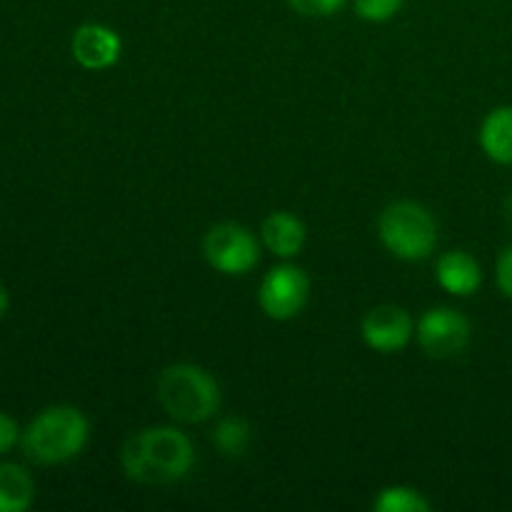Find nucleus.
<instances>
[{"label":"nucleus","mask_w":512,"mask_h":512,"mask_svg":"<svg viewBox=\"0 0 512 512\" xmlns=\"http://www.w3.org/2000/svg\"><path fill=\"white\" fill-rule=\"evenodd\" d=\"M120 463L133 483H178L193 470L195 448L178 428H145L125 440Z\"/></svg>","instance_id":"nucleus-1"},{"label":"nucleus","mask_w":512,"mask_h":512,"mask_svg":"<svg viewBox=\"0 0 512 512\" xmlns=\"http://www.w3.org/2000/svg\"><path fill=\"white\" fill-rule=\"evenodd\" d=\"M90 440V423L73 405H53L30 420L23 450L33 463L60 465L78 458Z\"/></svg>","instance_id":"nucleus-2"},{"label":"nucleus","mask_w":512,"mask_h":512,"mask_svg":"<svg viewBox=\"0 0 512 512\" xmlns=\"http://www.w3.org/2000/svg\"><path fill=\"white\" fill-rule=\"evenodd\" d=\"M158 400L178 423H205L220 408V385L200 365L178 363L160 373Z\"/></svg>","instance_id":"nucleus-3"},{"label":"nucleus","mask_w":512,"mask_h":512,"mask_svg":"<svg viewBox=\"0 0 512 512\" xmlns=\"http://www.w3.org/2000/svg\"><path fill=\"white\" fill-rule=\"evenodd\" d=\"M378 238L400 260H425L438 245V223L425 205L415 200L390 203L378 218Z\"/></svg>","instance_id":"nucleus-4"},{"label":"nucleus","mask_w":512,"mask_h":512,"mask_svg":"<svg viewBox=\"0 0 512 512\" xmlns=\"http://www.w3.org/2000/svg\"><path fill=\"white\" fill-rule=\"evenodd\" d=\"M203 250L210 268L223 275L250 273L260 260L258 238L245 225L238 223L213 225L205 235Z\"/></svg>","instance_id":"nucleus-5"},{"label":"nucleus","mask_w":512,"mask_h":512,"mask_svg":"<svg viewBox=\"0 0 512 512\" xmlns=\"http://www.w3.org/2000/svg\"><path fill=\"white\" fill-rule=\"evenodd\" d=\"M310 295V280L298 265H275L258 290V305L270 320H293L303 313Z\"/></svg>","instance_id":"nucleus-6"},{"label":"nucleus","mask_w":512,"mask_h":512,"mask_svg":"<svg viewBox=\"0 0 512 512\" xmlns=\"http://www.w3.org/2000/svg\"><path fill=\"white\" fill-rule=\"evenodd\" d=\"M415 333L430 358H455L470 343V320L455 308H430L420 315Z\"/></svg>","instance_id":"nucleus-7"},{"label":"nucleus","mask_w":512,"mask_h":512,"mask_svg":"<svg viewBox=\"0 0 512 512\" xmlns=\"http://www.w3.org/2000/svg\"><path fill=\"white\" fill-rule=\"evenodd\" d=\"M363 340L375 353H398L415 335V323L410 313L398 305H380L363 318Z\"/></svg>","instance_id":"nucleus-8"},{"label":"nucleus","mask_w":512,"mask_h":512,"mask_svg":"<svg viewBox=\"0 0 512 512\" xmlns=\"http://www.w3.org/2000/svg\"><path fill=\"white\" fill-rule=\"evenodd\" d=\"M70 50L78 65L85 70H105L113 68L123 53V40L113 28L103 23L80 25L70 40Z\"/></svg>","instance_id":"nucleus-9"},{"label":"nucleus","mask_w":512,"mask_h":512,"mask_svg":"<svg viewBox=\"0 0 512 512\" xmlns=\"http://www.w3.org/2000/svg\"><path fill=\"white\" fill-rule=\"evenodd\" d=\"M435 278L445 293L470 298V295L478 293L480 283H483V268L465 250H450L435 265Z\"/></svg>","instance_id":"nucleus-10"},{"label":"nucleus","mask_w":512,"mask_h":512,"mask_svg":"<svg viewBox=\"0 0 512 512\" xmlns=\"http://www.w3.org/2000/svg\"><path fill=\"white\" fill-rule=\"evenodd\" d=\"M260 238H263L265 248L270 250L278 258H295V255L303 250L305 238V225L298 215L288 213V210H278V213H270L263 220V228H260Z\"/></svg>","instance_id":"nucleus-11"},{"label":"nucleus","mask_w":512,"mask_h":512,"mask_svg":"<svg viewBox=\"0 0 512 512\" xmlns=\"http://www.w3.org/2000/svg\"><path fill=\"white\" fill-rule=\"evenodd\" d=\"M480 148L493 163L512 165V105L490 110L480 128Z\"/></svg>","instance_id":"nucleus-12"},{"label":"nucleus","mask_w":512,"mask_h":512,"mask_svg":"<svg viewBox=\"0 0 512 512\" xmlns=\"http://www.w3.org/2000/svg\"><path fill=\"white\" fill-rule=\"evenodd\" d=\"M35 500V483L28 470L0 463V512H25Z\"/></svg>","instance_id":"nucleus-13"},{"label":"nucleus","mask_w":512,"mask_h":512,"mask_svg":"<svg viewBox=\"0 0 512 512\" xmlns=\"http://www.w3.org/2000/svg\"><path fill=\"white\" fill-rule=\"evenodd\" d=\"M250 440H253V428H250L245 418L230 415V418H223L215 425L213 443L225 458H240V455H245V450L250 448Z\"/></svg>","instance_id":"nucleus-14"},{"label":"nucleus","mask_w":512,"mask_h":512,"mask_svg":"<svg viewBox=\"0 0 512 512\" xmlns=\"http://www.w3.org/2000/svg\"><path fill=\"white\" fill-rule=\"evenodd\" d=\"M375 512H430V500L410 485H390L373 500Z\"/></svg>","instance_id":"nucleus-15"},{"label":"nucleus","mask_w":512,"mask_h":512,"mask_svg":"<svg viewBox=\"0 0 512 512\" xmlns=\"http://www.w3.org/2000/svg\"><path fill=\"white\" fill-rule=\"evenodd\" d=\"M405 0H355V13L368 23H385L395 18Z\"/></svg>","instance_id":"nucleus-16"},{"label":"nucleus","mask_w":512,"mask_h":512,"mask_svg":"<svg viewBox=\"0 0 512 512\" xmlns=\"http://www.w3.org/2000/svg\"><path fill=\"white\" fill-rule=\"evenodd\" d=\"M290 8L308 18H330L345 5V0H288Z\"/></svg>","instance_id":"nucleus-17"},{"label":"nucleus","mask_w":512,"mask_h":512,"mask_svg":"<svg viewBox=\"0 0 512 512\" xmlns=\"http://www.w3.org/2000/svg\"><path fill=\"white\" fill-rule=\"evenodd\" d=\"M495 280H498L500 293L512 300V245L500 255L498 265H495Z\"/></svg>","instance_id":"nucleus-18"},{"label":"nucleus","mask_w":512,"mask_h":512,"mask_svg":"<svg viewBox=\"0 0 512 512\" xmlns=\"http://www.w3.org/2000/svg\"><path fill=\"white\" fill-rule=\"evenodd\" d=\"M18 438H20L18 423H15L10 415L0 413V455L8 453V450L18 443Z\"/></svg>","instance_id":"nucleus-19"},{"label":"nucleus","mask_w":512,"mask_h":512,"mask_svg":"<svg viewBox=\"0 0 512 512\" xmlns=\"http://www.w3.org/2000/svg\"><path fill=\"white\" fill-rule=\"evenodd\" d=\"M8 313V290H5V285L0 283V318Z\"/></svg>","instance_id":"nucleus-20"}]
</instances>
